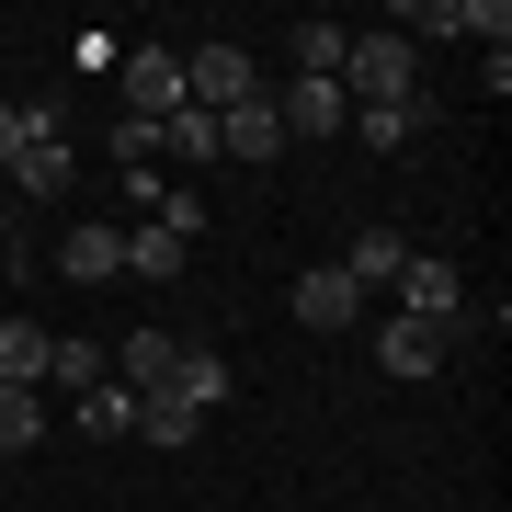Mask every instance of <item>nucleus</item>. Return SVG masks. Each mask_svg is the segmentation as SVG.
<instances>
[{
  "label": "nucleus",
  "instance_id": "obj_1",
  "mask_svg": "<svg viewBox=\"0 0 512 512\" xmlns=\"http://www.w3.org/2000/svg\"><path fill=\"white\" fill-rule=\"evenodd\" d=\"M342 103H353V114L421 103V46H410V35H353V46H342Z\"/></svg>",
  "mask_w": 512,
  "mask_h": 512
},
{
  "label": "nucleus",
  "instance_id": "obj_10",
  "mask_svg": "<svg viewBox=\"0 0 512 512\" xmlns=\"http://www.w3.org/2000/svg\"><path fill=\"white\" fill-rule=\"evenodd\" d=\"M171 365H183V330H126V376L114 387H137V399H160Z\"/></svg>",
  "mask_w": 512,
  "mask_h": 512
},
{
  "label": "nucleus",
  "instance_id": "obj_2",
  "mask_svg": "<svg viewBox=\"0 0 512 512\" xmlns=\"http://www.w3.org/2000/svg\"><path fill=\"white\" fill-rule=\"evenodd\" d=\"M69 171H80V160H69V137H57L46 114H35V137L12 148V171H0V183H12L23 205H57V194H69Z\"/></svg>",
  "mask_w": 512,
  "mask_h": 512
},
{
  "label": "nucleus",
  "instance_id": "obj_18",
  "mask_svg": "<svg viewBox=\"0 0 512 512\" xmlns=\"http://www.w3.org/2000/svg\"><path fill=\"white\" fill-rule=\"evenodd\" d=\"M160 148H171V160H183V171H205V160H217V114H160Z\"/></svg>",
  "mask_w": 512,
  "mask_h": 512
},
{
  "label": "nucleus",
  "instance_id": "obj_23",
  "mask_svg": "<svg viewBox=\"0 0 512 512\" xmlns=\"http://www.w3.org/2000/svg\"><path fill=\"white\" fill-rule=\"evenodd\" d=\"M23 137H35V114H23V103H0V171H12V148Z\"/></svg>",
  "mask_w": 512,
  "mask_h": 512
},
{
  "label": "nucleus",
  "instance_id": "obj_13",
  "mask_svg": "<svg viewBox=\"0 0 512 512\" xmlns=\"http://www.w3.org/2000/svg\"><path fill=\"white\" fill-rule=\"evenodd\" d=\"M183 251H194V239H171V228H126V274H137V285H171Z\"/></svg>",
  "mask_w": 512,
  "mask_h": 512
},
{
  "label": "nucleus",
  "instance_id": "obj_17",
  "mask_svg": "<svg viewBox=\"0 0 512 512\" xmlns=\"http://www.w3.org/2000/svg\"><path fill=\"white\" fill-rule=\"evenodd\" d=\"M46 376V330L35 319H0V387H35Z\"/></svg>",
  "mask_w": 512,
  "mask_h": 512
},
{
  "label": "nucleus",
  "instance_id": "obj_11",
  "mask_svg": "<svg viewBox=\"0 0 512 512\" xmlns=\"http://www.w3.org/2000/svg\"><path fill=\"white\" fill-rule=\"evenodd\" d=\"M376 365L399 376V387H421V376L444 365V342H433V330H421V319H387V330H376Z\"/></svg>",
  "mask_w": 512,
  "mask_h": 512
},
{
  "label": "nucleus",
  "instance_id": "obj_15",
  "mask_svg": "<svg viewBox=\"0 0 512 512\" xmlns=\"http://www.w3.org/2000/svg\"><path fill=\"white\" fill-rule=\"evenodd\" d=\"M103 376H114V353H103V342H46V387H80V399H92Z\"/></svg>",
  "mask_w": 512,
  "mask_h": 512
},
{
  "label": "nucleus",
  "instance_id": "obj_7",
  "mask_svg": "<svg viewBox=\"0 0 512 512\" xmlns=\"http://www.w3.org/2000/svg\"><path fill=\"white\" fill-rule=\"evenodd\" d=\"M296 319H308V330H353V319H365V285H353L342 262H319V274H296Z\"/></svg>",
  "mask_w": 512,
  "mask_h": 512
},
{
  "label": "nucleus",
  "instance_id": "obj_22",
  "mask_svg": "<svg viewBox=\"0 0 512 512\" xmlns=\"http://www.w3.org/2000/svg\"><path fill=\"white\" fill-rule=\"evenodd\" d=\"M399 35H467V0H410Z\"/></svg>",
  "mask_w": 512,
  "mask_h": 512
},
{
  "label": "nucleus",
  "instance_id": "obj_5",
  "mask_svg": "<svg viewBox=\"0 0 512 512\" xmlns=\"http://www.w3.org/2000/svg\"><path fill=\"white\" fill-rule=\"evenodd\" d=\"M126 114H148V126L183 114V57L171 46H126Z\"/></svg>",
  "mask_w": 512,
  "mask_h": 512
},
{
  "label": "nucleus",
  "instance_id": "obj_12",
  "mask_svg": "<svg viewBox=\"0 0 512 512\" xmlns=\"http://www.w3.org/2000/svg\"><path fill=\"white\" fill-rule=\"evenodd\" d=\"M160 399H183V410L205 421V410L228 399V365H217V353H205V342H183V365H171V387H160Z\"/></svg>",
  "mask_w": 512,
  "mask_h": 512
},
{
  "label": "nucleus",
  "instance_id": "obj_8",
  "mask_svg": "<svg viewBox=\"0 0 512 512\" xmlns=\"http://www.w3.org/2000/svg\"><path fill=\"white\" fill-rule=\"evenodd\" d=\"M57 274H69V285H114V274H126V228H69V239H57Z\"/></svg>",
  "mask_w": 512,
  "mask_h": 512
},
{
  "label": "nucleus",
  "instance_id": "obj_20",
  "mask_svg": "<svg viewBox=\"0 0 512 512\" xmlns=\"http://www.w3.org/2000/svg\"><path fill=\"white\" fill-rule=\"evenodd\" d=\"M342 23H308V35H296V80H342Z\"/></svg>",
  "mask_w": 512,
  "mask_h": 512
},
{
  "label": "nucleus",
  "instance_id": "obj_19",
  "mask_svg": "<svg viewBox=\"0 0 512 512\" xmlns=\"http://www.w3.org/2000/svg\"><path fill=\"white\" fill-rule=\"evenodd\" d=\"M421 126H433L421 103H376V114H353V137H365V148H410Z\"/></svg>",
  "mask_w": 512,
  "mask_h": 512
},
{
  "label": "nucleus",
  "instance_id": "obj_4",
  "mask_svg": "<svg viewBox=\"0 0 512 512\" xmlns=\"http://www.w3.org/2000/svg\"><path fill=\"white\" fill-rule=\"evenodd\" d=\"M217 160H239V171L285 160V126H274V92H251V103H228V114H217Z\"/></svg>",
  "mask_w": 512,
  "mask_h": 512
},
{
  "label": "nucleus",
  "instance_id": "obj_21",
  "mask_svg": "<svg viewBox=\"0 0 512 512\" xmlns=\"http://www.w3.org/2000/svg\"><path fill=\"white\" fill-rule=\"evenodd\" d=\"M137 444H160V456L194 444V410H183V399H137Z\"/></svg>",
  "mask_w": 512,
  "mask_h": 512
},
{
  "label": "nucleus",
  "instance_id": "obj_6",
  "mask_svg": "<svg viewBox=\"0 0 512 512\" xmlns=\"http://www.w3.org/2000/svg\"><path fill=\"white\" fill-rule=\"evenodd\" d=\"M274 126L285 137H342L353 103H342V80H285V92H274Z\"/></svg>",
  "mask_w": 512,
  "mask_h": 512
},
{
  "label": "nucleus",
  "instance_id": "obj_9",
  "mask_svg": "<svg viewBox=\"0 0 512 512\" xmlns=\"http://www.w3.org/2000/svg\"><path fill=\"white\" fill-rule=\"evenodd\" d=\"M342 274L365 285V296H387V285L410 274V239H399V228H353V251H342Z\"/></svg>",
  "mask_w": 512,
  "mask_h": 512
},
{
  "label": "nucleus",
  "instance_id": "obj_3",
  "mask_svg": "<svg viewBox=\"0 0 512 512\" xmlns=\"http://www.w3.org/2000/svg\"><path fill=\"white\" fill-rule=\"evenodd\" d=\"M251 92H262V80H251L239 46H194V57H183V103H194V114H228V103H251Z\"/></svg>",
  "mask_w": 512,
  "mask_h": 512
},
{
  "label": "nucleus",
  "instance_id": "obj_14",
  "mask_svg": "<svg viewBox=\"0 0 512 512\" xmlns=\"http://www.w3.org/2000/svg\"><path fill=\"white\" fill-rule=\"evenodd\" d=\"M80 433H92V444H126V433H137V387H114V376H103L92 399H80Z\"/></svg>",
  "mask_w": 512,
  "mask_h": 512
},
{
  "label": "nucleus",
  "instance_id": "obj_16",
  "mask_svg": "<svg viewBox=\"0 0 512 512\" xmlns=\"http://www.w3.org/2000/svg\"><path fill=\"white\" fill-rule=\"evenodd\" d=\"M46 444V399L35 387H0V456H35Z\"/></svg>",
  "mask_w": 512,
  "mask_h": 512
}]
</instances>
